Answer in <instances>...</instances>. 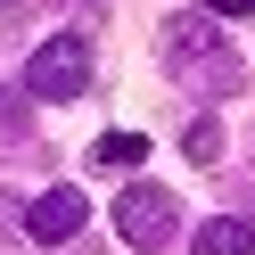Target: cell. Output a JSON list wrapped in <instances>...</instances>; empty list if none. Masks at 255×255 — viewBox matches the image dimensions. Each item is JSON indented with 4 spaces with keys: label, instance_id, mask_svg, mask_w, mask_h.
<instances>
[{
    "label": "cell",
    "instance_id": "cell-1",
    "mask_svg": "<svg viewBox=\"0 0 255 255\" xmlns=\"http://www.w3.org/2000/svg\"><path fill=\"white\" fill-rule=\"evenodd\" d=\"M214 50H222V41H214V25H206V17H173V25H165V66L181 74V83H198V91H231L239 66H231V58H214Z\"/></svg>",
    "mask_w": 255,
    "mask_h": 255
},
{
    "label": "cell",
    "instance_id": "cell-2",
    "mask_svg": "<svg viewBox=\"0 0 255 255\" xmlns=\"http://www.w3.org/2000/svg\"><path fill=\"white\" fill-rule=\"evenodd\" d=\"M116 231H124V247H140V255L173 247V231H181V198L156 189V181H132V189L116 198Z\"/></svg>",
    "mask_w": 255,
    "mask_h": 255
},
{
    "label": "cell",
    "instance_id": "cell-3",
    "mask_svg": "<svg viewBox=\"0 0 255 255\" xmlns=\"http://www.w3.org/2000/svg\"><path fill=\"white\" fill-rule=\"evenodd\" d=\"M83 83H91V41H83V33L41 41L33 66H25V91H33V99H74Z\"/></svg>",
    "mask_w": 255,
    "mask_h": 255
},
{
    "label": "cell",
    "instance_id": "cell-4",
    "mask_svg": "<svg viewBox=\"0 0 255 255\" xmlns=\"http://www.w3.org/2000/svg\"><path fill=\"white\" fill-rule=\"evenodd\" d=\"M83 214H91V198H83L74 181H58V189H41V198H33L25 231H33V247H58V239H74V231H83Z\"/></svg>",
    "mask_w": 255,
    "mask_h": 255
},
{
    "label": "cell",
    "instance_id": "cell-5",
    "mask_svg": "<svg viewBox=\"0 0 255 255\" xmlns=\"http://www.w3.org/2000/svg\"><path fill=\"white\" fill-rule=\"evenodd\" d=\"M198 255H255V231H247L239 214H214V222L198 231Z\"/></svg>",
    "mask_w": 255,
    "mask_h": 255
},
{
    "label": "cell",
    "instance_id": "cell-6",
    "mask_svg": "<svg viewBox=\"0 0 255 255\" xmlns=\"http://www.w3.org/2000/svg\"><path fill=\"white\" fill-rule=\"evenodd\" d=\"M140 156H148L140 132H107V140H99V165H140Z\"/></svg>",
    "mask_w": 255,
    "mask_h": 255
},
{
    "label": "cell",
    "instance_id": "cell-7",
    "mask_svg": "<svg viewBox=\"0 0 255 255\" xmlns=\"http://www.w3.org/2000/svg\"><path fill=\"white\" fill-rule=\"evenodd\" d=\"M222 148V132H214V124H189V156H198V165H206V156H214Z\"/></svg>",
    "mask_w": 255,
    "mask_h": 255
},
{
    "label": "cell",
    "instance_id": "cell-8",
    "mask_svg": "<svg viewBox=\"0 0 255 255\" xmlns=\"http://www.w3.org/2000/svg\"><path fill=\"white\" fill-rule=\"evenodd\" d=\"M206 8H231V17H255V0H206Z\"/></svg>",
    "mask_w": 255,
    "mask_h": 255
}]
</instances>
